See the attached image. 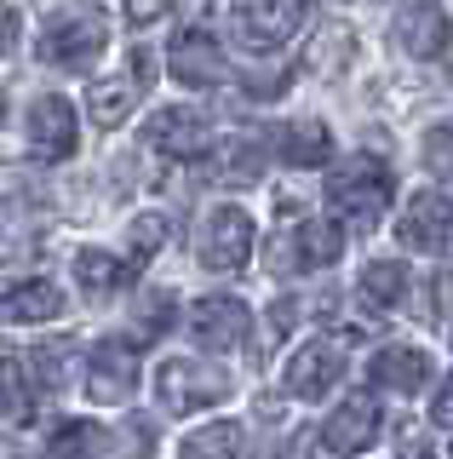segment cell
<instances>
[{"label": "cell", "mask_w": 453, "mask_h": 459, "mask_svg": "<svg viewBox=\"0 0 453 459\" xmlns=\"http://www.w3.org/2000/svg\"><path fill=\"white\" fill-rule=\"evenodd\" d=\"M390 195H396V184H390V167L379 155H350V167H338L328 178V207H333L338 230H350V236L379 230Z\"/></svg>", "instance_id": "6da1fadb"}, {"label": "cell", "mask_w": 453, "mask_h": 459, "mask_svg": "<svg viewBox=\"0 0 453 459\" xmlns=\"http://www.w3.org/2000/svg\"><path fill=\"white\" fill-rule=\"evenodd\" d=\"M104 47H109V23H104L98 6H69L47 23V35H40V57L58 64V69H87Z\"/></svg>", "instance_id": "7a4b0ae2"}, {"label": "cell", "mask_w": 453, "mask_h": 459, "mask_svg": "<svg viewBox=\"0 0 453 459\" xmlns=\"http://www.w3.org/2000/svg\"><path fill=\"white\" fill-rule=\"evenodd\" d=\"M155 396H161L167 413H195V408H212V402L230 396V379L218 368L195 362V356H167L161 373H155Z\"/></svg>", "instance_id": "3957f363"}, {"label": "cell", "mask_w": 453, "mask_h": 459, "mask_svg": "<svg viewBox=\"0 0 453 459\" xmlns=\"http://www.w3.org/2000/svg\"><path fill=\"white\" fill-rule=\"evenodd\" d=\"M252 241H259V230L242 207H212L201 219V241H195V258H201L207 270H218V276H230V270H242L252 258Z\"/></svg>", "instance_id": "277c9868"}, {"label": "cell", "mask_w": 453, "mask_h": 459, "mask_svg": "<svg viewBox=\"0 0 453 459\" xmlns=\"http://www.w3.org/2000/svg\"><path fill=\"white\" fill-rule=\"evenodd\" d=\"M362 333L350 327V333H328V339H310L299 356L287 362V391L299 402H316L328 396L338 379H345V344H356Z\"/></svg>", "instance_id": "5b68a950"}, {"label": "cell", "mask_w": 453, "mask_h": 459, "mask_svg": "<svg viewBox=\"0 0 453 459\" xmlns=\"http://www.w3.org/2000/svg\"><path fill=\"white\" fill-rule=\"evenodd\" d=\"M144 143L167 161H201V155H212V121L190 104H173L144 126Z\"/></svg>", "instance_id": "8992f818"}, {"label": "cell", "mask_w": 453, "mask_h": 459, "mask_svg": "<svg viewBox=\"0 0 453 459\" xmlns=\"http://www.w3.org/2000/svg\"><path fill=\"white\" fill-rule=\"evenodd\" d=\"M448 236H453V195H442V190L407 195V207L396 212V241L414 253H442Z\"/></svg>", "instance_id": "52a82bcc"}, {"label": "cell", "mask_w": 453, "mask_h": 459, "mask_svg": "<svg viewBox=\"0 0 453 459\" xmlns=\"http://www.w3.org/2000/svg\"><path fill=\"white\" fill-rule=\"evenodd\" d=\"M138 391V344L126 339H98L92 356H87V396L115 408Z\"/></svg>", "instance_id": "ba28073f"}, {"label": "cell", "mask_w": 453, "mask_h": 459, "mask_svg": "<svg viewBox=\"0 0 453 459\" xmlns=\"http://www.w3.org/2000/svg\"><path fill=\"white\" fill-rule=\"evenodd\" d=\"M230 23L247 52H276L299 29V0H235Z\"/></svg>", "instance_id": "9c48e42d"}, {"label": "cell", "mask_w": 453, "mask_h": 459, "mask_svg": "<svg viewBox=\"0 0 453 459\" xmlns=\"http://www.w3.org/2000/svg\"><path fill=\"white\" fill-rule=\"evenodd\" d=\"M190 333H195V344H207V351H235V344L252 333V310L230 293H207V299L190 305Z\"/></svg>", "instance_id": "30bf717a"}, {"label": "cell", "mask_w": 453, "mask_h": 459, "mask_svg": "<svg viewBox=\"0 0 453 459\" xmlns=\"http://www.w3.org/2000/svg\"><path fill=\"white\" fill-rule=\"evenodd\" d=\"M453 40V23L442 12V0H407L396 12V29H390V47L407 52V57H442V47Z\"/></svg>", "instance_id": "8fae6325"}, {"label": "cell", "mask_w": 453, "mask_h": 459, "mask_svg": "<svg viewBox=\"0 0 453 459\" xmlns=\"http://www.w3.org/2000/svg\"><path fill=\"white\" fill-rule=\"evenodd\" d=\"M321 442H328L333 454H367L379 442V402L367 396V391H350L345 402L333 408V420L321 425Z\"/></svg>", "instance_id": "7c38bea8"}, {"label": "cell", "mask_w": 453, "mask_h": 459, "mask_svg": "<svg viewBox=\"0 0 453 459\" xmlns=\"http://www.w3.org/2000/svg\"><path fill=\"white\" fill-rule=\"evenodd\" d=\"M167 69L184 86H218L224 81V52L207 29H178L173 47H167Z\"/></svg>", "instance_id": "4fadbf2b"}, {"label": "cell", "mask_w": 453, "mask_h": 459, "mask_svg": "<svg viewBox=\"0 0 453 459\" xmlns=\"http://www.w3.org/2000/svg\"><path fill=\"white\" fill-rule=\"evenodd\" d=\"M30 150L40 161L75 155V104L69 98H35L30 104Z\"/></svg>", "instance_id": "5bb4252c"}, {"label": "cell", "mask_w": 453, "mask_h": 459, "mask_svg": "<svg viewBox=\"0 0 453 459\" xmlns=\"http://www.w3.org/2000/svg\"><path fill=\"white\" fill-rule=\"evenodd\" d=\"M367 379L379 385V391H402V396H414L424 379H431V356L414 351V344H385V351L367 362Z\"/></svg>", "instance_id": "9a60e30c"}, {"label": "cell", "mask_w": 453, "mask_h": 459, "mask_svg": "<svg viewBox=\"0 0 453 459\" xmlns=\"http://www.w3.org/2000/svg\"><path fill=\"white\" fill-rule=\"evenodd\" d=\"M52 316H64V293L52 281H12L6 293H0V322H12V327H30V322H52Z\"/></svg>", "instance_id": "2e32d148"}, {"label": "cell", "mask_w": 453, "mask_h": 459, "mask_svg": "<svg viewBox=\"0 0 453 459\" xmlns=\"http://www.w3.org/2000/svg\"><path fill=\"white\" fill-rule=\"evenodd\" d=\"M132 258H115V253H104V247H81L75 253V281L87 287L92 299H109V293H121V287H132Z\"/></svg>", "instance_id": "e0dca14e"}, {"label": "cell", "mask_w": 453, "mask_h": 459, "mask_svg": "<svg viewBox=\"0 0 453 459\" xmlns=\"http://www.w3.org/2000/svg\"><path fill=\"white\" fill-rule=\"evenodd\" d=\"M276 155L287 167H328V155H333V133L321 121H287L276 133Z\"/></svg>", "instance_id": "ac0fdd59"}, {"label": "cell", "mask_w": 453, "mask_h": 459, "mask_svg": "<svg viewBox=\"0 0 453 459\" xmlns=\"http://www.w3.org/2000/svg\"><path fill=\"white\" fill-rule=\"evenodd\" d=\"M287 241H293L287 258H293L299 270H321V264H333V258L345 253V230L328 224V219H304Z\"/></svg>", "instance_id": "d6986e66"}, {"label": "cell", "mask_w": 453, "mask_h": 459, "mask_svg": "<svg viewBox=\"0 0 453 459\" xmlns=\"http://www.w3.org/2000/svg\"><path fill=\"white\" fill-rule=\"evenodd\" d=\"M138 92H144V81H138V75H109V81H92V92H87V109H92V121L104 126V133H115V126L126 121V115H132Z\"/></svg>", "instance_id": "ffe728a7"}, {"label": "cell", "mask_w": 453, "mask_h": 459, "mask_svg": "<svg viewBox=\"0 0 453 459\" xmlns=\"http://www.w3.org/2000/svg\"><path fill=\"white\" fill-rule=\"evenodd\" d=\"M264 138H252V133H242V138H230L224 150H212V172H218V184H259L264 178Z\"/></svg>", "instance_id": "44dd1931"}, {"label": "cell", "mask_w": 453, "mask_h": 459, "mask_svg": "<svg viewBox=\"0 0 453 459\" xmlns=\"http://www.w3.org/2000/svg\"><path fill=\"white\" fill-rule=\"evenodd\" d=\"M235 454H242V425L235 420H212L201 430H190L178 448V459H235Z\"/></svg>", "instance_id": "7402d4cb"}, {"label": "cell", "mask_w": 453, "mask_h": 459, "mask_svg": "<svg viewBox=\"0 0 453 459\" xmlns=\"http://www.w3.org/2000/svg\"><path fill=\"white\" fill-rule=\"evenodd\" d=\"M35 391H30V368L18 351H0V420H30Z\"/></svg>", "instance_id": "603a6c76"}, {"label": "cell", "mask_w": 453, "mask_h": 459, "mask_svg": "<svg viewBox=\"0 0 453 459\" xmlns=\"http://www.w3.org/2000/svg\"><path fill=\"white\" fill-rule=\"evenodd\" d=\"M362 299L373 310H396L407 299V270L396 264V258H373V264L362 270Z\"/></svg>", "instance_id": "cb8c5ba5"}, {"label": "cell", "mask_w": 453, "mask_h": 459, "mask_svg": "<svg viewBox=\"0 0 453 459\" xmlns=\"http://www.w3.org/2000/svg\"><path fill=\"white\" fill-rule=\"evenodd\" d=\"M350 52H356V35H350V29H321L316 47H310V69H316V75H333Z\"/></svg>", "instance_id": "d4e9b609"}, {"label": "cell", "mask_w": 453, "mask_h": 459, "mask_svg": "<svg viewBox=\"0 0 453 459\" xmlns=\"http://www.w3.org/2000/svg\"><path fill=\"white\" fill-rule=\"evenodd\" d=\"M126 241H132V270L150 264V258L161 253V241H167V219H161V212H144V219H132Z\"/></svg>", "instance_id": "484cf974"}, {"label": "cell", "mask_w": 453, "mask_h": 459, "mask_svg": "<svg viewBox=\"0 0 453 459\" xmlns=\"http://www.w3.org/2000/svg\"><path fill=\"white\" fill-rule=\"evenodd\" d=\"M155 448V425L150 420H126L121 437H115V459H150Z\"/></svg>", "instance_id": "4316f807"}, {"label": "cell", "mask_w": 453, "mask_h": 459, "mask_svg": "<svg viewBox=\"0 0 453 459\" xmlns=\"http://www.w3.org/2000/svg\"><path fill=\"white\" fill-rule=\"evenodd\" d=\"M167 322H173V299H167V293H150L144 310H138V339L167 333Z\"/></svg>", "instance_id": "83f0119b"}, {"label": "cell", "mask_w": 453, "mask_h": 459, "mask_svg": "<svg viewBox=\"0 0 453 459\" xmlns=\"http://www.w3.org/2000/svg\"><path fill=\"white\" fill-rule=\"evenodd\" d=\"M35 368L47 373V379H40L47 391H64V385H69V379H64V368H69V351H58V344H47V351L35 356Z\"/></svg>", "instance_id": "f1b7e54d"}, {"label": "cell", "mask_w": 453, "mask_h": 459, "mask_svg": "<svg viewBox=\"0 0 453 459\" xmlns=\"http://www.w3.org/2000/svg\"><path fill=\"white\" fill-rule=\"evenodd\" d=\"M121 12H126V23H155V18H167V0H121Z\"/></svg>", "instance_id": "f546056e"}, {"label": "cell", "mask_w": 453, "mask_h": 459, "mask_svg": "<svg viewBox=\"0 0 453 459\" xmlns=\"http://www.w3.org/2000/svg\"><path fill=\"white\" fill-rule=\"evenodd\" d=\"M431 420L442 430H453V373L442 379V391H436V402H431Z\"/></svg>", "instance_id": "4dcf8cb0"}, {"label": "cell", "mask_w": 453, "mask_h": 459, "mask_svg": "<svg viewBox=\"0 0 453 459\" xmlns=\"http://www.w3.org/2000/svg\"><path fill=\"white\" fill-rule=\"evenodd\" d=\"M12 47H18V12H12V6H0V57H6Z\"/></svg>", "instance_id": "1f68e13d"}, {"label": "cell", "mask_w": 453, "mask_h": 459, "mask_svg": "<svg viewBox=\"0 0 453 459\" xmlns=\"http://www.w3.org/2000/svg\"><path fill=\"white\" fill-rule=\"evenodd\" d=\"M0 121H6V92H0Z\"/></svg>", "instance_id": "d6a6232c"}, {"label": "cell", "mask_w": 453, "mask_h": 459, "mask_svg": "<svg viewBox=\"0 0 453 459\" xmlns=\"http://www.w3.org/2000/svg\"><path fill=\"white\" fill-rule=\"evenodd\" d=\"M407 459H424V454H407Z\"/></svg>", "instance_id": "836d02e7"}, {"label": "cell", "mask_w": 453, "mask_h": 459, "mask_svg": "<svg viewBox=\"0 0 453 459\" xmlns=\"http://www.w3.org/2000/svg\"><path fill=\"white\" fill-rule=\"evenodd\" d=\"M448 454H453V448H448Z\"/></svg>", "instance_id": "e575fe53"}]
</instances>
